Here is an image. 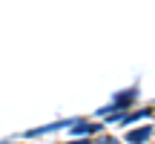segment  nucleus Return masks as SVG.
<instances>
[{"instance_id": "1", "label": "nucleus", "mask_w": 155, "mask_h": 144, "mask_svg": "<svg viewBox=\"0 0 155 144\" xmlns=\"http://www.w3.org/2000/svg\"><path fill=\"white\" fill-rule=\"evenodd\" d=\"M138 95H141L138 84H132V87H127V89H121V92H115L112 104H109V107H101V110H98V118H104V115H115V112H129V107L138 101Z\"/></svg>"}, {"instance_id": "2", "label": "nucleus", "mask_w": 155, "mask_h": 144, "mask_svg": "<svg viewBox=\"0 0 155 144\" xmlns=\"http://www.w3.org/2000/svg\"><path fill=\"white\" fill-rule=\"evenodd\" d=\"M101 130H104V124H98V121H86V118H78L72 127H69V133L78 135V139H89V135H98Z\"/></svg>"}, {"instance_id": "3", "label": "nucleus", "mask_w": 155, "mask_h": 144, "mask_svg": "<svg viewBox=\"0 0 155 144\" xmlns=\"http://www.w3.org/2000/svg\"><path fill=\"white\" fill-rule=\"evenodd\" d=\"M152 133H155L152 124H144V127H138V130H129L127 133V144H147L152 139Z\"/></svg>"}, {"instance_id": "4", "label": "nucleus", "mask_w": 155, "mask_h": 144, "mask_svg": "<svg viewBox=\"0 0 155 144\" xmlns=\"http://www.w3.org/2000/svg\"><path fill=\"white\" fill-rule=\"evenodd\" d=\"M150 115H152V110H150V107H144V110H135V112H124L121 124H135L138 118H150Z\"/></svg>"}, {"instance_id": "5", "label": "nucleus", "mask_w": 155, "mask_h": 144, "mask_svg": "<svg viewBox=\"0 0 155 144\" xmlns=\"http://www.w3.org/2000/svg\"><path fill=\"white\" fill-rule=\"evenodd\" d=\"M95 144H121V141H115V139H112V135H104V139H98Z\"/></svg>"}, {"instance_id": "6", "label": "nucleus", "mask_w": 155, "mask_h": 144, "mask_svg": "<svg viewBox=\"0 0 155 144\" xmlns=\"http://www.w3.org/2000/svg\"><path fill=\"white\" fill-rule=\"evenodd\" d=\"M66 144H95L92 139H75V141H66Z\"/></svg>"}, {"instance_id": "7", "label": "nucleus", "mask_w": 155, "mask_h": 144, "mask_svg": "<svg viewBox=\"0 0 155 144\" xmlns=\"http://www.w3.org/2000/svg\"><path fill=\"white\" fill-rule=\"evenodd\" d=\"M0 144H17V141H0Z\"/></svg>"}]
</instances>
